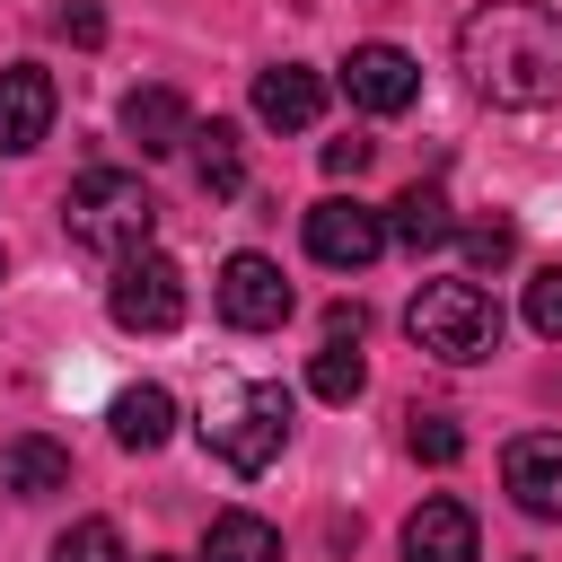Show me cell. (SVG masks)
<instances>
[{"instance_id":"cell-1","label":"cell","mask_w":562,"mask_h":562,"mask_svg":"<svg viewBox=\"0 0 562 562\" xmlns=\"http://www.w3.org/2000/svg\"><path fill=\"white\" fill-rule=\"evenodd\" d=\"M457 61H465L474 97H492L509 114L553 105L562 97V9H544V0H483L457 26Z\"/></svg>"},{"instance_id":"cell-2","label":"cell","mask_w":562,"mask_h":562,"mask_svg":"<svg viewBox=\"0 0 562 562\" xmlns=\"http://www.w3.org/2000/svg\"><path fill=\"white\" fill-rule=\"evenodd\" d=\"M61 228H70L79 255H97V263H132V255H149L158 202H149L140 176H123V167H88V176H70V193H61Z\"/></svg>"},{"instance_id":"cell-3","label":"cell","mask_w":562,"mask_h":562,"mask_svg":"<svg viewBox=\"0 0 562 562\" xmlns=\"http://www.w3.org/2000/svg\"><path fill=\"white\" fill-rule=\"evenodd\" d=\"M404 325H413V342L430 360H457V369L501 351V299L483 281H422L413 307H404Z\"/></svg>"},{"instance_id":"cell-4","label":"cell","mask_w":562,"mask_h":562,"mask_svg":"<svg viewBox=\"0 0 562 562\" xmlns=\"http://www.w3.org/2000/svg\"><path fill=\"white\" fill-rule=\"evenodd\" d=\"M290 439V386H246L228 413H211V457L228 474H263Z\"/></svg>"},{"instance_id":"cell-5","label":"cell","mask_w":562,"mask_h":562,"mask_svg":"<svg viewBox=\"0 0 562 562\" xmlns=\"http://www.w3.org/2000/svg\"><path fill=\"white\" fill-rule=\"evenodd\" d=\"M386 246H395V237H386V211H369L360 193H325V202L307 211V255H316L325 272H369Z\"/></svg>"},{"instance_id":"cell-6","label":"cell","mask_w":562,"mask_h":562,"mask_svg":"<svg viewBox=\"0 0 562 562\" xmlns=\"http://www.w3.org/2000/svg\"><path fill=\"white\" fill-rule=\"evenodd\" d=\"M105 307H114L123 334H176L184 325V272L167 255H132V263H114Z\"/></svg>"},{"instance_id":"cell-7","label":"cell","mask_w":562,"mask_h":562,"mask_svg":"<svg viewBox=\"0 0 562 562\" xmlns=\"http://www.w3.org/2000/svg\"><path fill=\"white\" fill-rule=\"evenodd\" d=\"M290 307H299V290L281 281L272 255H228L220 263V316L237 334H272V325H290Z\"/></svg>"},{"instance_id":"cell-8","label":"cell","mask_w":562,"mask_h":562,"mask_svg":"<svg viewBox=\"0 0 562 562\" xmlns=\"http://www.w3.org/2000/svg\"><path fill=\"white\" fill-rule=\"evenodd\" d=\"M342 88H351V105H360V114H404V105L422 97V61H413L404 44H351Z\"/></svg>"},{"instance_id":"cell-9","label":"cell","mask_w":562,"mask_h":562,"mask_svg":"<svg viewBox=\"0 0 562 562\" xmlns=\"http://www.w3.org/2000/svg\"><path fill=\"white\" fill-rule=\"evenodd\" d=\"M501 483L527 518H562V430H527L501 457Z\"/></svg>"},{"instance_id":"cell-10","label":"cell","mask_w":562,"mask_h":562,"mask_svg":"<svg viewBox=\"0 0 562 562\" xmlns=\"http://www.w3.org/2000/svg\"><path fill=\"white\" fill-rule=\"evenodd\" d=\"M404 562H483L474 509H465V501H422V509L404 518Z\"/></svg>"},{"instance_id":"cell-11","label":"cell","mask_w":562,"mask_h":562,"mask_svg":"<svg viewBox=\"0 0 562 562\" xmlns=\"http://www.w3.org/2000/svg\"><path fill=\"white\" fill-rule=\"evenodd\" d=\"M53 132V70L9 61L0 70V149H35Z\"/></svg>"},{"instance_id":"cell-12","label":"cell","mask_w":562,"mask_h":562,"mask_svg":"<svg viewBox=\"0 0 562 562\" xmlns=\"http://www.w3.org/2000/svg\"><path fill=\"white\" fill-rule=\"evenodd\" d=\"M255 114H263L272 132H307V123L325 114V79H316L307 61H272V70L255 79Z\"/></svg>"},{"instance_id":"cell-13","label":"cell","mask_w":562,"mask_h":562,"mask_svg":"<svg viewBox=\"0 0 562 562\" xmlns=\"http://www.w3.org/2000/svg\"><path fill=\"white\" fill-rule=\"evenodd\" d=\"M123 140H132L140 158H167V149H184V140H193V114H184V97H176V88H132V97H123Z\"/></svg>"},{"instance_id":"cell-14","label":"cell","mask_w":562,"mask_h":562,"mask_svg":"<svg viewBox=\"0 0 562 562\" xmlns=\"http://www.w3.org/2000/svg\"><path fill=\"white\" fill-rule=\"evenodd\" d=\"M0 492H18V501H44V492H70V448L61 439H9L0 448Z\"/></svg>"},{"instance_id":"cell-15","label":"cell","mask_w":562,"mask_h":562,"mask_svg":"<svg viewBox=\"0 0 562 562\" xmlns=\"http://www.w3.org/2000/svg\"><path fill=\"white\" fill-rule=\"evenodd\" d=\"M386 237H395L404 255H430V246H448V237H457V220H448V193H439V184H404V193L386 202Z\"/></svg>"},{"instance_id":"cell-16","label":"cell","mask_w":562,"mask_h":562,"mask_svg":"<svg viewBox=\"0 0 562 562\" xmlns=\"http://www.w3.org/2000/svg\"><path fill=\"white\" fill-rule=\"evenodd\" d=\"M202 562H281V527L255 509H220L202 536Z\"/></svg>"},{"instance_id":"cell-17","label":"cell","mask_w":562,"mask_h":562,"mask_svg":"<svg viewBox=\"0 0 562 562\" xmlns=\"http://www.w3.org/2000/svg\"><path fill=\"white\" fill-rule=\"evenodd\" d=\"M193 176H202L211 202H237V193H246V149H237L228 123H202V132H193Z\"/></svg>"},{"instance_id":"cell-18","label":"cell","mask_w":562,"mask_h":562,"mask_svg":"<svg viewBox=\"0 0 562 562\" xmlns=\"http://www.w3.org/2000/svg\"><path fill=\"white\" fill-rule=\"evenodd\" d=\"M167 430H176V395L167 386H123L114 395V439L123 448H167Z\"/></svg>"},{"instance_id":"cell-19","label":"cell","mask_w":562,"mask_h":562,"mask_svg":"<svg viewBox=\"0 0 562 562\" xmlns=\"http://www.w3.org/2000/svg\"><path fill=\"white\" fill-rule=\"evenodd\" d=\"M307 386H316L325 404H351V395L369 386V360H360V342H325V351L307 360Z\"/></svg>"},{"instance_id":"cell-20","label":"cell","mask_w":562,"mask_h":562,"mask_svg":"<svg viewBox=\"0 0 562 562\" xmlns=\"http://www.w3.org/2000/svg\"><path fill=\"white\" fill-rule=\"evenodd\" d=\"M53 562H123L114 518H79V527H61V536H53Z\"/></svg>"},{"instance_id":"cell-21","label":"cell","mask_w":562,"mask_h":562,"mask_svg":"<svg viewBox=\"0 0 562 562\" xmlns=\"http://www.w3.org/2000/svg\"><path fill=\"white\" fill-rule=\"evenodd\" d=\"M404 439H413V457H422V465H457V457H465V430H457L448 413H413V430H404Z\"/></svg>"},{"instance_id":"cell-22","label":"cell","mask_w":562,"mask_h":562,"mask_svg":"<svg viewBox=\"0 0 562 562\" xmlns=\"http://www.w3.org/2000/svg\"><path fill=\"white\" fill-rule=\"evenodd\" d=\"M509 255H518V228H509V220H474V228H465V263H474V272H501Z\"/></svg>"},{"instance_id":"cell-23","label":"cell","mask_w":562,"mask_h":562,"mask_svg":"<svg viewBox=\"0 0 562 562\" xmlns=\"http://www.w3.org/2000/svg\"><path fill=\"white\" fill-rule=\"evenodd\" d=\"M527 325H536L544 342H562V263H544V272L527 281Z\"/></svg>"},{"instance_id":"cell-24","label":"cell","mask_w":562,"mask_h":562,"mask_svg":"<svg viewBox=\"0 0 562 562\" xmlns=\"http://www.w3.org/2000/svg\"><path fill=\"white\" fill-rule=\"evenodd\" d=\"M369 167V140H325V176H360Z\"/></svg>"},{"instance_id":"cell-25","label":"cell","mask_w":562,"mask_h":562,"mask_svg":"<svg viewBox=\"0 0 562 562\" xmlns=\"http://www.w3.org/2000/svg\"><path fill=\"white\" fill-rule=\"evenodd\" d=\"M61 35H70V44H97L105 18H97V9H61Z\"/></svg>"},{"instance_id":"cell-26","label":"cell","mask_w":562,"mask_h":562,"mask_svg":"<svg viewBox=\"0 0 562 562\" xmlns=\"http://www.w3.org/2000/svg\"><path fill=\"white\" fill-rule=\"evenodd\" d=\"M149 562H176V553H149Z\"/></svg>"}]
</instances>
